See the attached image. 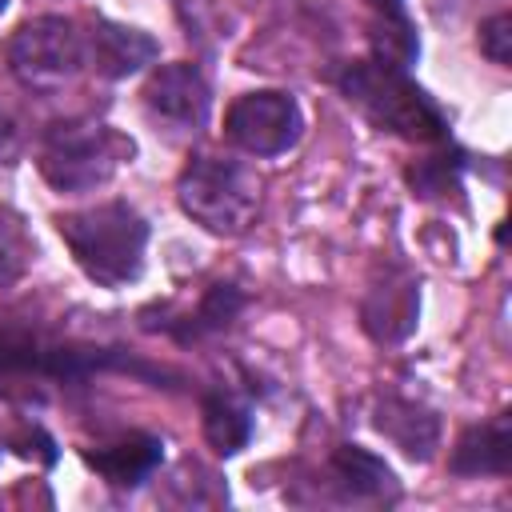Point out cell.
Here are the masks:
<instances>
[{"instance_id": "obj_1", "label": "cell", "mask_w": 512, "mask_h": 512, "mask_svg": "<svg viewBox=\"0 0 512 512\" xmlns=\"http://www.w3.org/2000/svg\"><path fill=\"white\" fill-rule=\"evenodd\" d=\"M56 228L88 280H96L104 288H124L140 276L144 248H148V224L124 200L64 212V216H56Z\"/></svg>"}, {"instance_id": "obj_2", "label": "cell", "mask_w": 512, "mask_h": 512, "mask_svg": "<svg viewBox=\"0 0 512 512\" xmlns=\"http://www.w3.org/2000/svg\"><path fill=\"white\" fill-rule=\"evenodd\" d=\"M340 92L348 104H356L376 128L404 136V140H420V144H436L448 136V124L440 116V108L392 64L380 60H352L340 72Z\"/></svg>"}, {"instance_id": "obj_3", "label": "cell", "mask_w": 512, "mask_h": 512, "mask_svg": "<svg viewBox=\"0 0 512 512\" xmlns=\"http://www.w3.org/2000/svg\"><path fill=\"white\" fill-rule=\"evenodd\" d=\"M136 144L104 120H56L40 140V172L56 192H92L116 176Z\"/></svg>"}, {"instance_id": "obj_4", "label": "cell", "mask_w": 512, "mask_h": 512, "mask_svg": "<svg viewBox=\"0 0 512 512\" xmlns=\"http://www.w3.org/2000/svg\"><path fill=\"white\" fill-rule=\"evenodd\" d=\"M176 200L212 236H240L260 212V180L240 160L192 156L176 180Z\"/></svg>"}, {"instance_id": "obj_5", "label": "cell", "mask_w": 512, "mask_h": 512, "mask_svg": "<svg viewBox=\"0 0 512 512\" xmlns=\"http://www.w3.org/2000/svg\"><path fill=\"white\" fill-rule=\"evenodd\" d=\"M88 64L84 32L64 16L24 20L8 40V68L28 92H60Z\"/></svg>"}, {"instance_id": "obj_6", "label": "cell", "mask_w": 512, "mask_h": 512, "mask_svg": "<svg viewBox=\"0 0 512 512\" xmlns=\"http://www.w3.org/2000/svg\"><path fill=\"white\" fill-rule=\"evenodd\" d=\"M224 132L248 156H280L300 140L304 116H300L296 96L264 88V92H244L240 100H232L224 116Z\"/></svg>"}, {"instance_id": "obj_7", "label": "cell", "mask_w": 512, "mask_h": 512, "mask_svg": "<svg viewBox=\"0 0 512 512\" xmlns=\"http://www.w3.org/2000/svg\"><path fill=\"white\" fill-rule=\"evenodd\" d=\"M144 108L172 124V128H200L208 120V108H212V92H208V80L200 76L196 64H160L148 84H144Z\"/></svg>"}, {"instance_id": "obj_8", "label": "cell", "mask_w": 512, "mask_h": 512, "mask_svg": "<svg viewBox=\"0 0 512 512\" xmlns=\"http://www.w3.org/2000/svg\"><path fill=\"white\" fill-rule=\"evenodd\" d=\"M416 312H420V288L408 272L400 268H388L384 280H376L364 296V328L372 340L380 344H396L404 340L412 328H416Z\"/></svg>"}, {"instance_id": "obj_9", "label": "cell", "mask_w": 512, "mask_h": 512, "mask_svg": "<svg viewBox=\"0 0 512 512\" xmlns=\"http://www.w3.org/2000/svg\"><path fill=\"white\" fill-rule=\"evenodd\" d=\"M84 44H88V64L100 76H108V80H124V76L140 72L160 52L148 32L128 28V24H116V20H96L92 32L84 36Z\"/></svg>"}, {"instance_id": "obj_10", "label": "cell", "mask_w": 512, "mask_h": 512, "mask_svg": "<svg viewBox=\"0 0 512 512\" xmlns=\"http://www.w3.org/2000/svg\"><path fill=\"white\" fill-rule=\"evenodd\" d=\"M508 460H512V420L508 412H496L492 420L468 428L456 440L448 468L456 476H504Z\"/></svg>"}, {"instance_id": "obj_11", "label": "cell", "mask_w": 512, "mask_h": 512, "mask_svg": "<svg viewBox=\"0 0 512 512\" xmlns=\"http://www.w3.org/2000/svg\"><path fill=\"white\" fill-rule=\"evenodd\" d=\"M328 476L332 484L348 496V500H392L396 496V476L384 460H376L372 452L344 444L332 452L328 460Z\"/></svg>"}, {"instance_id": "obj_12", "label": "cell", "mask_w": 512, "mask_h": 512, "mask_svg": "<svg viewBox=\"0 0 512 512\" xmlns=\"http://www.w3.org/2000/svg\"><path fill=\"white\" fill-rule=\"evenodd\" d=\"M160 460H164V444L156 436H128L120 444H108V448L88 452V464L112 488H136V484H144L156 472Z\"/></svg>"}, {"instance_id": "obj_13", "label": "cell", "mask_w": 512, "mask_h": 512, "mask_svg": "<svg viewBox=\"0 0 512 512\" xmlns=\"http://www.w3.org/2000/svg\"><path fill=\"white\" fill-rule=\"evenodd\" d=\"M376 428H380L384 436H392V440H396L408 456H416V460H428L432 448H436V436H440L436 416L424 412V408L412 404V400H384Z\"/></svg>"}, {"instance_id": "obj_14", "label": "cell", "mask_w": 512, "mask_h": 512, "mask_svg": "<svg viewBox=\"0 0 512 512\" xmlns=\"http://www.w3.org/2000/svg\"><path fill=\"white\" fill-rule=\"evenodd\" d=\"M204 436H208V444H212L220 456L240 452V448L248 444V436H252V416H248V408H244L236 396H228V392H212V396L204 400Z\"/></svg>"}, {"instance_id": "obj_15", "label": "cell", "mask_w": 512, "mask_h": 512, "mask_svg": "<svg viewBox=\"0 0 512 512\" xmlns=\"http://www.w3.org/2000/svg\"><path fill=\"white\" fill-rule=\"evenodd\" d=\"M372 48H376V60L380 64H392L400 72L420 56V40H416V32H412V24H408L404 12H376Z\"/></svg>"}, {"instance_id": "obj_16", "label": "cell", "mask_w": 512, "mask_h": 512, "mask_svg": "<svg viewBox=\"0 0 512 512\" xmlns=\"http://www.w3.org/2000/svg\"><path fill=\"white\" fill-rule=\"evenodd\" d=\"M240 292L232 288V284H216L208 296H204V304L196 308V316H188V332H180L184 340L188 336H200V332H212V328H224L236 312H240Z\"/></svg>"}, {"instance_id": "obj_17", "label": "cell", "mask_w": 512, "mask_h": 512, "mask_svg": "<svg viewBox=\"0 0 512 512\" xmlns=\"http://www.w3.org/2000/svg\"><path fill=\"white\" fill-rule=\"evenodd\" d=\"M480 52L492 64L508 68V60H512V16L508 12H496L480 24Z\"/></svg>"}, {"instance_id": "obj_18", "label": "cell", "mask_w": 512, "mask_h": 512, "mask_svg": "<svg viewBox=\"0 0 512 512\" xmlns=\"http://www.w3.org/2000/svg\"><path fill=\"white\" fill-rule=\"evenodd\" d=\"M24 264H28V248H24L20 232L0 220V288L16 284L20 272H24Z\"/></svg>"}, {"instance_id": "obj_19", "label": "cell", "mask_w": 512, "mask_h": 512, "mask_svg": "<svg viewBox=\"0 0 512 512\" xmlns=\"http://www.w3.org/2000/svg\"><path fill=\"white\" fill-rule=\"evenodd\" d=\"M20 144H24L20 124H16V116L0 104V164H12V160L20 156Z\"/></svg>"}, {"instance_id": "obj_20", "label": "cell", "mask_w": 512, "mask_h": 512, "mask_svg": "<svg viewBox=\"0 0 512 512\" xmlns=\"http://www.w3.org/2000/svg\"><path fill=\"white\" fill-rule=\"evenodd\" d=\"M368 4H372V12H404L400 0H368Z\"/></svg>"}, {"instance_id": "obj_21", "label": "cell", "mask_w": 512, "mask_h": 512, "mask_svg": "<svg viewBox=\"0 0 512 512\" xmlns=\"http://www.w3.org/2000/svg\"><path fill=\"white\" fill-rule=\"evenodd\" d=\"M4 8H8V0H0V12H4Z\"/></svg>"}]
</instances>
